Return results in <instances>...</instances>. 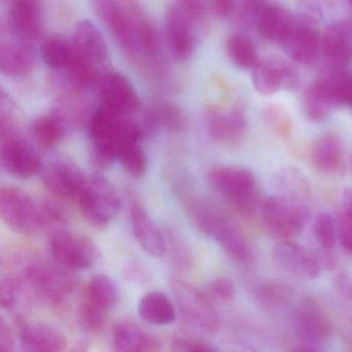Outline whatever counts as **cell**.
Returning <instances> with one entry per match:
<instances>
[{
  "label": "cell",
  "instance_id": "4dcf8cb0",
  "mask_svg": "<svg viewBox=\"0 0 352 352\" xmlns=\"http://www.w3.org/2000/svg\"><path fill=\"white\" fill-rule=\"evenodd\" d=\"M138 313L144 321L155 325L172 324L177 318L172 300L162 292L146 294L140 300Z\"/></svg>",
  "mask_w": 352,
  "mask_h": 352
},
{
  "label": "cell",
  "instance_id": "30bf717a",
  "mask_svg": "<svg viewBox=\"0 0 352 352\" xmlns=\"http://www.w3.org/2000/svg\"><path fill=\"white\" fill-rule=\"evenodd\" d=\"M0 215L3 222L18 234H34L45 228L42 205L11 185L0 189Z\"/></svg>",
  "mask_w": 352,
  "mask_h": 352
},
{
  "label": "cell",
  "instance_id": "d4e9b609",
  "mask_svg": "<svg viewBox=\"0 0 352 352\" xmlns=\"http://www.w3.org/2000/svg\"><path fill=\"white\" fill-rule=\"evenodd\" d=\"M310 160L312 166L322 174H341L345 166L343 142L335 133L319 135L311 146Z\"/></svg>",
  "mask_w": 352,
  "mask_h": 352
},
{
  "label": "cell",
  "instance_id": "8992f818",
  "mask_svg": "<svg viewBox=\"0 0 352 352\" xmlns=\"http://www.w3.org/2000/svg\"><path fill=\"white\" fill-rule=\"evenodd\" d=\"M290 323L300 349L322 350L333 336V323L322 305L310 296L294 305Z\"/></svg>",
  "mask_w": 352,
  "mask_h": 352
},
{
  "label": "cell",
  "instance_id": "681fc988",
  "mask_svg": "<svg viewBox=\"0 0 352 352\" xmlns=\"http://www.w3.org/2000/svg\"><path fill=\"white\" fill-rule=\"evenodd\" d=\"M15 349V340L13 333L6 321L0 322V350L1 351H13Z\"/></svg>",
  "mask_w": 352,
  "mask_h": 352
},
{
  "label": "cell",
  "instance_id": "ffe728a7",
  "mask_svg": "<svg viewBox=\"0 0 352 352\" xmlns=\"http://www.w3.org/2000/svg\"><path fill=\"white\" fill-rule=\"evenodd\" d=\"M74 57L102 72L109 58V49L102 32L89 20H82L74 30Z\"/></svg>",
  "mask_w": 352,
  "mask_h": 352
},
{
  "label": "cell",
  "instance_id": "83f0119b",
  "mask_svg": "<svg viewBox=\"0 0 352 352\" xmlns=\"http://www.w3.org/2000/svg\"><path fill=\"white\" fill-rule=\"evenodd\" d=\"M112 339L114 349L119 352H149L162 349V343L157 338L129 319H123L115 324Z\"/></svg>",
  "mask_w": 352,
  "mask_h": 352
},
{
  "label": "cell",
  "instance_id": "bcb514c9",
  "mask_svg": "<svg viewBox=\"0 0 352 352\" xmlns=\"http://www.w3.org/2000/svg\"><path fill=\"white\" fill-rule=\"evenodd\" d=\"M338 242L346 253L352 256V226L341 218L337 219Z\"/></svg>",
  "mask_w": 352,
  "mask_h": 352
},
{
  "label": "cell",
  "instance_id": "4fadbf2b",
  "mask_svg": "<svg viewBox=\"0 0 352 352\" xmlns=\"http://www.w3.org/2000/svg\"><path fill=\"white\" fill-rule=\"evenodd\" d=\"M42 180L52 195L63 199H78L87 182L79 164L69 156L55 155L43 164Z\"/></svg>",
  "mask_w": 352,
  "mask_h": 352
},
{
  "label": "cell",
  "instance_id": "ee69618b",
  "mask_svg": "<svg viewBox=\"0 0 352 352\" xmlns=\"http://www.w3.org/2000/svg\"><path fill=\"white\" fill-rule=\"evenodd\" d=\"M21 282L11 277H3L0 282V302L3 309L14 308L19 298Z\"/></svg>",
  "mask_w": 352,
  "mask_h": 352
},
{
  "label": "cell",
  "instance_id": "f907efd6",
  "mask_svg": "<svg viewBox=\"0 0 352 352\" xmlns=\"http://www.w3.org/2000/svg\"><path fill=\"white\" fill-rule=\"evenodd\" d=\"M348 3H351L352 5V0H347Z\"/></svg>",
  "mask_w": 352,
  "mask_h": 352
},
{
  "label": "cell",
  "instance_id": "8d00e7d4",
  "mask_svg": "<svg viewBox=\"0 0 352 352\" xmlns=\"http://www.w3.org/2000/svg\"><path fill=\"white\" fill-rule=\"evenodd\" d=\"M150 127H164L173 131H180L186 126V119L176 104L162 102L152 109L148 116Z\"/></svg>",
  "mask_w": 352,
  "mask_h": 352
},
{
  "label": "cell",
  "instance_id": "3957f363",
  "mask_svg": "<svg viewBox=\"0 0 352 352\" xmlns=\"http://www.w3.org/2000/svg\"><path fill=\"white\" fill-rule=\"evenodd\" d=\"M185 208L195 226L213 239L228 256L239 263L250 261L252 251L248 239L230 216L199 199H187Z\"/></svg>",
  "mask_w": 352,
  "mask_h": 352
},
{
  "label": "cell",
  "instance_id": "7bdbcfd3",
  "mask_svg": "<svg viewBox=\"0 0 352 352\" xmlns=\"http://www.w3.org/2000/svg\"><path fill=\"white\" fill-rule=\"evenodd\" d=\"M170 349L178 352H211L215 351L216 348L204 340L180 335L173 338Z\"/></svg>",
  "mask_w": 352,
  "mask_h": 352
},
{
  "label": "cell",
  "instance_id": "7dc6e473",
  "mask_svg": "<svg viewBox=\"0 0 352 352\" xmlns=\"http://www.w3.org/2000/svg\"><path fill=\"white\" fill-rule=\"evenodd\" d=\"M214 13L220 18H228L236 11V0H211Z\"/></svg>",
  "mask_w": 352,
  "mask_h": 352
},
{
  "label": "cell",
  "instance_id": "f6af8a7d",
  "mask_svg": "<svg viewBox=\"0 0 352 352\" xmlns=\"http://www.w3.org/2000/svg\"><path fill=\"white\" fill-rule=\"evenodd\" d=\"M212 296L222 302H230L236 296V287L230 278L220 277L214 280L210 286Z\"/></svg>",
  "mask_w": 352,
  "mask_h": 352
},
{
  "label": "cell",
  "instance_id": "60d3db41",
  "mask_svg": "<svg viewBox=\"0 0 352 352\" xmlns=\"http://www.w3.org/2000/svg\"><path fill=\"white\" fill-rule=\"evenodd\" d=\"M118 162L125 172L135 178L143 176L147 170V156L139 143L131 144L125 147L119 154Z\"/></svg>",
  "mask_w": 352,
  "mask_h": 352
},
{
  "label": "cell",
  "instance_id": "d6986e66",
  "mask_svg": "<svg viewBox=\"0 0 352 352\" xmlns=\"http://www.w3.org/2000/svg\"><path fill=\"white\" fill-rule=\"evenodd\" d=\"M195 23L197 22L180 6L170 8L166 13V41L170 53L178 61L188 60L195 52Z\"/></svg>",
  "mask_w": 352,
  "mask_h": 352
},
{
  "label": "cell",
  "instance_id": "74e56055",
  "mask_svg": "<svg viewBox=\"0 0 352 352\" xmlns=\"http://www.w3.org/2000/svg\"><path fill=\"white\" fill-rule=\"evenodd\" d=\"M312 234L320 250H333L338 241L337 220L327 212L317 214L313 220Z\"/></svg>",
  "mask_w": 352,
  "mask_h": 352
},
{
  "label": "cell",
  "instance_id": "d6a6232c",
  "mask_svg": "<svg viewBox=\"0 0 352 352\" xmlns=\"http://www.w3.org/2000/svg\"><path fill=\"white\" fill-rule=\"evenodd\" d=\"M67 126L58 114L38 117L32 125V138L44 150L54 149L67 133Z\"/></svg>",
  "mask_w": 352,
  "mask_h": 352
},
{
  "label": "cell",
  "instance_id": "52a82bcc",
  "mask_svg": "<svg viewBox=\"0 0 352 352\" xmlns=\"http://www.w3.org/2000/svg\"><path fill=\"white\" fill-rule=\"evenodd\" d=\"M258 213L265 230L280 241L292 240L300 236L310 220V209L307 204L274 195L261 201Z\"/></svg>",
  "mask_w": 352,
  "mask_h": 352
},
{
  "label": "cell",
  "instance_id": "836d02e7",
  "mask_svg": "<svg viewBox=\"0 0 352 352\" xmlns=\"http://www.w3.org/2000/svg\"><path fill=\"white\" fill-rule=\"evenodd\" d=\"M85 296L111 311L120 302L121 292L112 278L104 274H98L90 280Z\"/></svg>",
  "mask_w": 352,
  "mask_h": 352
},
{
  "label": "cell",
  "instance_id": "ac0fdd59",
  "mask_svg": "<svg viewBox=\"0 0 352 352\" xmlns=\"http://www.w3.org/2000/svg\"><path fill=\"white\" fill-rule=\"evenodd\" d=\"M100 98L102 106L126 116L135 114L141 107L137 90L118 72H109L102 76L100 81Z\"/></svg>",
  "mask_w": 352,
  "mask_h": 352
},
{
  "label": "cell",
  "instance_id": "4316f807",
  "mask_svg": "<svg viewBox=\"0 0 352 352\" xmlns=\"http://www.w3.org/2000/svg\"><path fill=\"white\" fill-rule=\"evenodd\" d=\"M321 51L327 63L347 65L352 60V21L329 24L321 36Z\"/></svg>",
  "mask_w": 352,
  "mask_h": 352
},
{
  "label": "cell",
  "instance_id": "f35d334b",
  "mask_svg": "<svg viewBox=\"0 0 352 352\" xmlns=\"http://www.w3.org/2000/svg\"><path fill=\"white\" fill-rule=\"evenodd\" d=\"M302 108L307 118L312 122H321L333 110L331 104L319 94L313 84L307 88L302 96Z\"/></svg>",
  "mask_w": 352,
  "mask_h": 352
},
{
  "label": "cell",
  "instance_id": "277c9868",
  "mask_svg": "<svg viewBox=\"0 0 352 352\" xmlns=\"http://www.w3.org/2000/svg\"><path fill=\"white\" fill-rule=\"evenodd\" d=\"M208 181L214 190L243 215H252L261 208L258 183L251 170L242 166H216Z\"/></svg>",
  "mask_w": 352,
  "mask_h": 352
},
{
  "label": "cell",
  "instance_id": "816d5d0a",
  "mask_svg": "<svg viewBox=\"0 0 352 352\" xmlns=\"http://www.w3.org/2000/svg\"><path fill=\"white\" fill-rule=\"evenodd\" d=\"M350 164H351V170H352V154H351V162H350Z\"/></svg>",
  "mask_w": 352,
  "mask_h": 352
},
{
  "label": "cell",
  "instance_id": "7402d4cb",
  "mask_svg": "<svg viewBox=\"0 0 352 352\" xmlns=\"http://www.w3.org/2000/svg\"><path fill=\"white\" fill-rule=\"evenodd\" d=\"M313 85L333 109L351 102L352 75L346 65L327 63Z\"/></svg>",
  "mask_w": 352,
  "mask_h": 352
},
{
  "label": "cell",
  "instance_id": "f546056e",
  "mask_svg": "<svg viewBox=\"0 0 352 352\" xmlns=\"http://www.w3.org/2000/svg\"><path fill=\"white\" fill-rule=\"evenodd\" d=\"M294 20L296 17L292 12L281 6L267 1L259 14L255 28L267 40L282 44L289 34Z\"/></svg>",
  "mask_w": 352,
  "mask_h": 352
},
{
  "label": "cell",
  "instance_id": "2e32d148",
  "mask_svg": "<svg viewBox=\"0 0 352 352\" xmlns=\"http://www.w3.org/2000/svg\"><path fill=\"white\" fill-rule=\"evenodd\" d=\"M252 82L261 96H272L280 89H296L300 84V73L285 59L270 57L261 59L253 69Z\"/></svg>",
  "mask_w": 352,
  "mask_h": 352
},
{
  "label": "cell",
  "instance_id": "8fae6325",
  "mask_svg": "<svg viewBox=\"0 0 352 352\" xmlns=\"http://www.w3.org/2000/svg\"><path fill=\"white\" fill-rule=\"evenodd\" d=\"M55 261L71 271L89 269L98 261L100 250L92 239L77 232L56 230L50 242Z\"/></svg>",
  "mask_w": 352,
  "mask_h": 352
},
{
  "label": "cell",
  "instance_id": "c3c4849f",
  "mask_svg": "<svg viewBox=\"0 0 352 352\" xmlns=\"http://www.w3.org/2000/svg\"><path fill=\"white\" fill-rule=\"evenodd\" d=\"M338 217L352 226V186L348 187L342 193L341 210Z\"/></svg>",
  "mask_w": 352,
  "mask_h": 352
},
{
  "label": "cell",
  "instance_id": "5b68a950",
  "mask_svg": "<svg viewBox=\"0 0 352 352\" xmlns=\"http://www.w3.org/2000/svg\"><path fill=\"white\" fill-rule=\"evenodd\" d=\"M46 259H32L22 271L21 282L36 298L52 307H61L75 289L71 270Z\"/></svg>",
  "mask_w": 352,
  "mask_h": 352
},
{
  "label": "cell",
  "instance_id": "603a6c76",
  "mask_svg": "<svg viewBox=\"0 0 352 352\" xmlns=\"http://www.w3.org/2000/svg\"><path fill=\"white\" fill-rule=\"evenodd\" d=\"M30 43L14 36L1 42L0 69L3 75L19 78L32 73L36 65V53Z\"/></svg>",
  "mask_w": 352,
  "mask_h": 352
},
{
  "label": "cell",
  "instance_id": "cb8c5ba5",
  "mask_svg": "<svg viewBox=\"0 0 352 352\" xmlns=\"http://www.w3.org/2000/svg\"><path fill=\"white\" fill-rule=\"evenodd\" d=\"M12 36L32 42L43 30V9L41 0H14L10 11Z\"/></svg>",
  "mask_w": 352,
  "mask_h": 352
},
{
  "label": "cell",
  "instance_id": "1f68e13d",
  "mask_svg": "<svg viewBox=\"0 0 352 352\" xmlns=\"http://www.w3.org/2000/svg\"><path fill=\"white\" fill-rule=\"evenodd\" d=\"M257 304L272 313L281 312L294 302V290L278 281H265L256 286L254 290Z\"/></svg>",
  "mask_w": 352,
  "mask_h": 352
},
{
  "label": "cell",
  "instance_id": "e575fe53",
  "mask_svg": "<svg viewBox=\"0 0 352 352\" xmlns=\"http://www.w3.org/2000/svg\"><path fill=\"white\" fill-rule=\"evenodd\" d=\"M226 52L232 63L241 69H254L261 60L252 41L242 34H232L228 38Z\"/></svg>",
  "mask_w": 352,
  "mask_h": 352
},
{
  "label": "cell",
  "instance_id": "f1b7e54d",
  "mask_svg": "<svg viewBox=\"0 0 352 352\" xmlns=\"http://www.w3.org/2000/svg\"><path fill=\"white\" fill-rule=\"evenodd\" d=\"M273 195L298 203L308 204L312 195L310 181L296 166H284L272 178Z\"/></svg>",
  "mask_w": 352,
  "mask_h": 352
},
{
  "label": "cell",
  "instance_id": "ab89813d",
  "mask_svg": "<svg viewBox=\"0 0 352 352\" xmlns=\"http://www.w3.org/2000/svg\"><path fill=\"white\" fill-rule=\"evenodd\" d=\"M109 311L100 305L85 296L80 308V320L82 327L90 333H100L108 318Z\"/></svg>",
  "mask_w": 352,
  "mask_h": 352
},
{
  "label": "cell",
  "instance_id": "b9f144b4",
  "mask_svg": "<svg viewBox=\"0 0 352 352\" xmlns=\"http://www.w3.org/2000/svg\"><path fill=\"white\" fill-rule=\"evenodd\" d=\"M263 117L270 129L280 139L289 140L294 133V124L292 117L279 106H269L263 111Z\"/></svg>",
  "mask_w": 352,
  "mask_h": 352
},
{
  "label": "cell",
  "instance_id": "e0dca14e",
  "mask_svg": "<svg viewBox=\"0 0 352 352\" xmlns=\"http://www.w3.org/2000/svg\"><path fill=\"white\" fill-rule=\"evenodd\" d=\"M272 255L280 269L305 281L317 279L323 270L316 253L292 240L280 241Z\"/></svg>",
  "mask_w": 352,
  "mask_h": 352
},
{
  "label": "cell",
  "instance_id": "44dd1931",
  "mask_svg": "<svg viewBox=\"0 0 352 352\" xmlns=\"http://www.w3.org/2000/svg\"><path fill=\"white\" fill-rule=\"evenodd\" d=\"M19 339L22 349L30 352L65 351L69 341L59 329L41 322H19Z\"/></svg>",
  "mask_w": 352,
  "mask_h": 352
},
{
  "label": "cell",
  "instance_id": "484cf974",
  "mask_svg": "<svg viewBox=\"0 0 352 352\" xmlns=\"http://www.w3.org/2000/svg\"><path fill=\"white\" fill-rule=\"evenodd\" d=\"M131 219L133 236L140 246L152 256L160 257L166 254L168 245L164 234L147 210L135 201L131 205Z\"/></svg>",
  "mask_w": 352,
  "mask_h": 352
},
{
  "label": "cell",
  "instance_id": "f5cc1de1",
  "mask_svg": "<svg viewBox=\"0 0 352 352\" xmlns=\"http://www.w3.org/2000/svg\"><path fill=\"white\" fill-rule=\"evenodd\" d=\"M350 104H351V107H352V100H351V102H350Z\"/></svg>",
  "mask_w": 352,
  "mask_h": 352
},
{
  "label": "cell",
  "instance_id": "ba28073f",
  "mask_svg": "<svg viewBox=\"0 0 352 352\" xmlns=\"http://www.w3.org/2000/svg\"><path fill=\"white\" fill-rule=\"evenodd\" d=\"M78 201L84 217L98 230L107 228L121 207L116 189L102 173L87 179Z\"/></svg>",
  "mask_w": 352,
  "mask_h": 352
},
{
  "label": "cell",
  "instance_id": "6da1fadb",
  "mask_svg": "<svg viewBox=\"0 0 352 352\" xmlns=\"http://www.w3.org/2000/svg\"><path fill=\"white\" fill-rule=\"evenodd\" d=\"M88 133L92 142L94 164L100 168H110L118 160L119 154L125 147L139 143L145 133L129 116L104 106L90 117Z\"/></svg>",
  "mask_w": 352,
  "mask_h": 352
},
{
  "label": "cell",
  "instance_id": "7a4b0ae2",
  "mask_svg": "<svg viewBox=\"0 0 352 352\" xmlns=\"http://www.w3.org/2000/svg\"><path fill=\"white\" fill-rule=\"evenodd\" d=\"M96 3L104 23L126 52L142 57L158 52L155 28L135 6L114 0H96Z\"/></svg>",
  "mask_w": 352,
  "mask_h": 352
},
{
  "label": "cell",
  "instance_id": "7c38bea8",
  "mask_svg": "<svg viewBox=\"0 0 352 352\" xmlns=\"http://www.w3.org/2000/svg\"><path fill=\"white\" fill-rule=\"evenodd\" d=\"M206 123L212 140L228 149L242 146L248 135V118L241 104H234L226 110L216 106L208 107Z\"/></svg>",
  "mask_w": 352,
  "mask_h": 352
},
{
  "label": "cell",
  "instance_id": "5bb4252c",
  "mask_svg": "<svg viewBox=\"0 0 352 352\" xmlns=\"http://www.w3.org/2000/svg\"><path fill=\"white\" fill-rule=\"evenodd\" d=\"M281 45L284 52L294 63L312 65L321 50V36L317 28L316 16L305 13L296 17L289 34Z\"/></svg>",
  "mask_w": 352,
  "mask_h": 352
},
{
  "label": "cell",
  "instance_id": "9c48e42d",
  "mask_svg": "<svg viewBox=\"0 0 352 352\" xmlns=\"http://www.w3.org/2000/svg\"><path fill=\"white\" fill-rule=\"evenodd\" d=\"M170 287L179 311L189 325L209 335L219 331V315L207 294L180 279H172Z\"/></svg>",
  "mask_w": 352,
  "mask_h": 352
},
{
  "label": "cell",
  "instance_id": "9a60e30c",
  "mask_svg": "<svg viewBox=\"0 0 352 352\" xmlns=\"http://www.w3.org/2000/svg\"><path fill=\"white\" fill-rule=\"evenodd\" d=\"M43 164L36 148L19 133L1 138V166L8 174L28 180L40 174Z\"/></svg>",
  "mask_w": 352,
  "mask_h": 352
},
{
  "label": "cell",
  "instance_id": "d590c367",
  "mask_svg": "<svg viewBox=\"0 0 352 352\" xmlns=\"http://www.w3.org/2000/svg\"><path fill=\"white\" fill-rule=\"evenodd\" d=\"M41 56L50 69H65L73 59V45L65 38L52 36L45 40L41 46Z\"/></svg>",
  "mask_w": 352,
  "mask_h": 352
}]
</instances>
